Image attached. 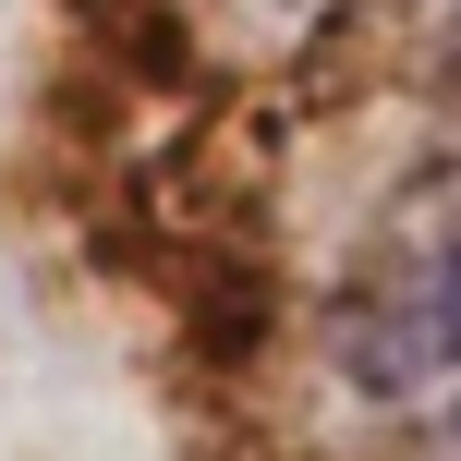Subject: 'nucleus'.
I'll use <instances>...</instances> for the list:
<instances>
[{
	"label": "nucleus",
	"instance_id": "f257e3e1",
	"mask_svg": "<svg viewBox=\"0 0 461 461\" xmlns=\"http://www.w3.org/2000/svg\"><path fill=\"white\" fill-rule=\"evenodd\" d=\"M352 376H365L376 401H425V389L449 376V243H438V183L376 230V255H365Z\"/></svg>",
	"mask_w": 461,
	"mask_h": 461
}]
</instances>
